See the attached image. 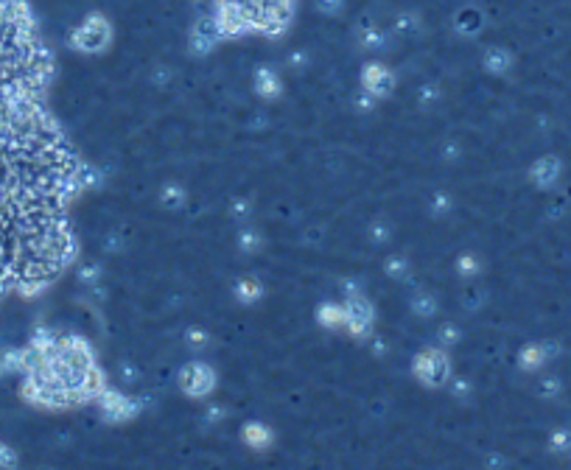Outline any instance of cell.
Instances as JSON below:
<instances>
[{
    "label": "cell",
    "mask_w": 571,
    "mask_h": 470,
    "mask_svg": "<svg viewBox=\"0 0 571 470\" xmlns=\"http://www.w3.org/2000/svg\"><path fill=\"white\" fill-rule=\"evenodd\" d=\"M182 389L188 395H204L213 389V373L204 364H191L182 370Z\"/></svg>",
    "instance_id": "obj_1"
},
{
    "label": "cell",
    "mask_w": 571,
    "mask_h": 470,
    "mask_svg": "<svg viewBox=\"0 0 571 470\" xmlns=\"http://www.w3.org/2000/svg\"><path fill=\"white\" fill-rule=\"evenodd\" d=\"M14 464V453L12 448H6L3 442H0V467H12Z\"/></svg>",
    "instance_id": "obj_2"
}]
</instances>
